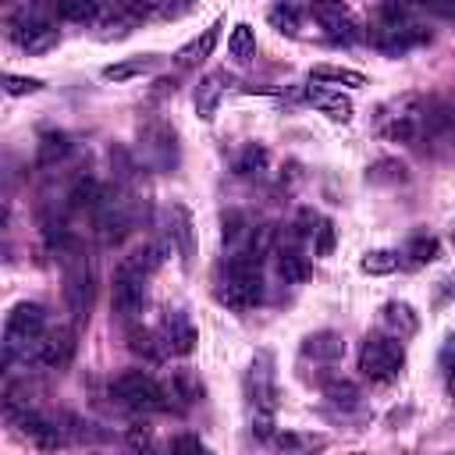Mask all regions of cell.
Segmentation results:
<instances>
[{
  "instance_id": "cell-18",
  "label": "cell",
  "mask_w": 455,
  "mask_h": 455,
  "mask_svg": "<svg viewBox=\"0 0 455 455\" xmlns=\"http://www.w3.org/2000/svg\"><path fill=\"white\" fill-rule=\"evenodd\" d=\"M313 14H316L320 28H323L334 43H348V39H355V25H352L348 14L341 11V4H313Z\"/></svg>"
},
{
  "instance_id": "cell-6",
  "label": "cell",
  "mask_w": 455,
  "mask_h": 455,
  "mask_svg": "<svg viewBox=\"0 0 455 455\" xmlns=\"http://www.w3.org/2000/svg\"><path fill=\"white\" fill-rule=\"evenodd\" d=\"M245 398L252 412H277V380H274V355L259 348L245 373Z\"/></svg>"
},
{
  "instance_id": "cell-27",
  "label": "cell",
  "mask_w": 455,
  "mask_h": 455,
  "mask_svg": "<svg viewBox=\"0 0 455 455\" xmlns=\"http://www.w3.org/2000/svg\"><path fill=\"white\" fill-rule=\"evenodd\" d=\"M68 199H71L75 210H96V206L107 199V188H103L96 178H78V181L71 185Z\"/></svg>"
},
{
  "instance_id": "cell-14",
  "label": "cell",
  "mask_w": 455,
  "mask_h": 455,
  "mask_svg": "<svg viewBox=\"0 0 455 455\" xmlns=\"http://www.w3.org/2000/svg\"><path fill=\"white\" fill-rule=\"evenodd\" d=\"M11 419L18 416V423H21V434L32 441V444H39V448H60L64 444V437H60V427L53 423V419H46L43 412H36V409H14V412H7Z\"/></svg>"
},
{
  "instance_id": "cell-23",
  "label": "cell",
  "mask_w": 455,
  "mask_h": 455,
  "mask_svg": "<svg viewBox=\"0 0 455 455\" xmlns=\"http://www.w3.org/2000/svg\"><path fill=\"white\" fill-rule=\"evenodd\" d=\"M380 320H384V327H387L391 334H398V338H409V334L419 331V316H416V309H412L409 302H387V306L380 309Z\"/></svg>"
},
{
  "instance_id": "cell-33",
  "label": "cell",
  "mask_w": 455,
  "mask_h": 455,
  "mask_svg": "<svg viewBox=\"0 0 455 455\" xmlns=\"http://www.w3.org/2000/svg\"><path fill=\"white\" fill-rule=\"evenodd\" d=\"M398 263H402V256L395 252V249H370L363 259H359V270L363 274H395L398 270Z\"/></svg>"
},
{
  "instance_id": "cell-7",
  "label": "cell",
  "mask_w": 455,
  "mask_h": 455,
  "mask_svg": "<svg viewBox=\"0 0 455 455\" xmlns=\"http://www.w3.org/2000/svg\"><path fill=\"white\" fill-rule=\"evenodd\" d=\"M139 142H142V160L156 171H171L178 164V135L167 121H149L139 128Z\"/></svg>"
},
{
  "instance_id": "cell-29",
  "label": "cell",
  "mask_w": 455,
  "mask_h": 455,
  "mask_svg": "<svg viewBox=\"0 0 455 455\" xmlns=\"http://www.w3.org/2000/svg\"><path fill=\"white\" fill-rule=\"evenodd\" d=\"M153 68H156L153 57H128V60H117V64L103 68V78L107 82H128V78H139V75H146Z\"/></svg>"
},
{
  "instance_id": "cell-40",
  "label": "cell",
  "mask_w": 455,
  "mask_h": 455,
  "mask_svg": "<svg viewBox=\"0 0 455 455\" xmlns=\"http://www.w3.org/2000/svg\"><path fill=\"white\" fill-rule=\"evenodd\" d=\"M316 224H320V213L316 210H299V217H295V238H313V231H316Z\"/></svg>"
},
{
  "instance_id": "cell-45",
  "label": "cell",
  "mask_w": 455,
  "mask_h": 455,
  "mask_svg": "<svg viewBox=\"0 0 455 455\" xmlns=\"http://www.w3.org/2000/svg\"><path fill=\"white\" fill-rule=\"evenodd\" d=\"M274 441H277V448H302V444H309V441H302V437H295V434H277Z\"/></svg>"
},
{
  "instance_id": "cell-16",
  "label": "cell",
  "mask_w": 455,
  "mask_h": 455,
  "mask_svg": "<svg viewBox=\"0 0 455 455\" xmlns=\"http://www.w3.org/2000/svg\"><path fill=\"white\" fill-rule=\"evenodd\" d=\"M341 355H345V338L338 331H316V334H306L302 338V359L334 363Z\"/></svg>"
},
{
  "instance_id": "cell-20",
  "label": "cell",
  "mask_w": 455,
  "mask_h": 455,
  "mask_svg": "<svg viewBox=\"0 0 455 455\" xmlns=\"http://www.w3.org/2000/svg\"><path fill=\"white\" fill-rule=\"evenodd\" d=\"M217 39H220V21H213L210 28H203V36H196V39H188L178 53H174V60H178V68H196V64H203L210 53H213V46H217Z\"/></svg>"
},
{
  "instance_id": "cell-32",
  "label": "cell",
  "mask_w": 455,
  "mask_h": 455,
  "mask_svg": "<svg viewBox=\"0 0 455 455\" xmlns=\"http://www.w3.org/2000/svg\"><path fill=\"white\" fill-rule=\"evenodd\" d=\"M267 21H270L281 36H299V28H302V18H299V11H295L288 0H277V4L267 11Z\"/></svg>"
},
{
  "instance_id": "cell-30",
  "label": "cell",
  "mask_w": 455,
  "mask_h": 455,
  "mask_svg": "<svg viewBox=\"0 0 455 455\" xmlns=\"http://www.w3.org/2000/svg\"><path fill=\"white\" fill-rule=\"evenodd\" d=\"M267 149L259 146V142H249L242 153H238V160H235V174L238 178H256V174H263L267 171Z\"/></svg>"
},
{
  "instance_id": "cell-10",
  "label": "cell",
  "mask_w": 455,
  "mask_h": 455,
  "mask_svg": "<svg viewBox=\"0 0 455 455\" xmlns=\"http://www.w3.org/2000/svg\"><path fill=\"white\" fill-rule=\"evenodd\" d=\"M75 348H78L75 331H71V327H57V331H46V334L36 341L32 363H39V366H46V370H64V366L75 359Z\"/></svg>"
},
{
  "instance_id": "cell-35",
  "label": "cell",
  "mask_w": 455,
  "mask_h": 455,
  "mask_svg": "<svg viewBox=\"0 0 455 455\" xmlns=\"http://www.w3.org/2000/svg\"><path fill=\"white\" fill-rule=\"evenodd\" d=\"M167 391H171V398H181V405H192L203 387H199V377H196L192 370H174Z\"/></svg>"
},
{
  "instance_id": "cell-19",
  "label": "cell",
  "mask_w": 455,
  "mask_h": 455,
  "mask_svg": "<svg viewBox=\"0 0 455 455\" xmlns=\"http://www.w3.org/2000/svg\"><path fill=\"white\" fill-rule=\"evenodd\" d=\"M306 100H309L316 110H323L331 121H348V117H352V100H348L341 89L309 85V89H306Z\"/></svg>"
},
{
  "instance_id": "cell-11",
  "label": "cell",
  "mask_w": 455,
  "mask_h": 455,
  "mask_svg": "<svg viewBox=\"0 0 455 455\" xmlns=\"http://www.w3.org/2000/svg\"><path fill=\"white\" fill-rule=\"evenodd\" d=\"M373 43H377V50H384L387 57H402V53H409L412 46L430 43V32L419 28L416 21H405V25H377Z\"/></svg>"
},
{
  "instance_id": "cell-37",
  "label": "cell",
  "mask_w": 455,
  "mask_h": 455,
  "mask_svg": "<svg viewBox=\"0 0 455 455\" xmlns=\"http://www.w3.org/2000/svg\"><path fill=\"white\" fill-rule=\"evenodd\" d=\"M437 252H441L437 238H430V235H416V238H409V245H405V252H402V256H409V263H412V267H423V263L437 259Z\"/></svg>"
},
{
  "instance_id": "cell-24",
  "label": "cell",
  "mask_w": 455,
  "mask_h": 455,
  "mask_svg": "<svg viewBox=\"0 0 455 455\" xmlns=\"http://www.w3.org/2000/svg\"><path fill=\"white\" fill-rule=\"evenodd\" d=\"M320 387H323V398H327L331 405H338V409H359V405H363L359 384H352V380H345V377H323Z\"/></svg>"
},
{
  "instance_id": "cell-1",
  "label": "cell",
  "mask_w": 455,
  "mask_h": 455,
  "mask_svg": "<svg viewBox=\"0 0 455 455\" xmlns=\"http://www.w3.org/2000/svg\"><path fill=\"white\" fill-rule=\"evenodd\" d=\"M43 334H46V309L39 302H18L4 320V366L11 370L18 355L28 359Z\"/></svg>"
},
{
  "instance_id": "cell-44",
  "label": "cell",
  "mask_w": 455,
  "mask_h": 455,
  "mask_svg": "<svg viewBox=\"0 0 455 455\" xmlns=\"http://www.w3.org/2000/svg\"><path fill=\"white\" fill-rule=\"evenodd\" d=\"M171 448H192V451H203V441H199L196 434H181V437L171 441Z\"/></svg>"
},
{
  "instance_id": "cell-38",
  "label": "cell",
  "mask_w": 455,
  "mask_h": 455,
  "mask_svg": "<svg viewBox=\"0 0 455 455\" xmlns=\"http://www.w3.org/2000/svg\"><path fill=\"white\" fill-rule=\"evenodd\" d=\"M43 82L39 78H28V75H4V92L7 96H32L39 92Z\"/></svg>"
},
{
  "instance_id": "cell-15",
  "label": "cell",
  "mask_w": 455,
  "mask_h": 455,
  "mask_svg": "<svg viewBox=\"0 0 455 455\" xmlns=\"http://www.w3.org/2000/svg\"><path fill=\"white\" fill-rule=\"evenodd\" d=\"M167 242L178 252V259L188 267L196 242H192V213L181 203H171V210H167Z\"/></svg>"
},
{
  "instance_id": "cell-13",
  "label": "cell",
  "mask_w": 455,
  "mask_h": 455,
  "mask_svg": "<svg viewBox=\"0 0 455 455\" xmlns=\"http://www.w3.org/2000/svg\"><path fill=\"white\" fill-rule=\"evenodd\" d=\"M92 274H89V267L85 263H75L71 270H68V277H64V302H68V309H71V316L82 323V320H89V309H92Z\"/></svg>"
},
{
  "instance_id": "cell-8",
  "label": "cell",
  "mask_w": 455,
  "mask_h": 455,
  "mask_svg": "<svg viewBox=\"0 0 455 455\" xmlns=\"http://www.w3.org/2000/svg\"><path fill=\"white\" fill-rule=\"evenodd\" d=\"M11 43L25 53H50L60 43V32L39 14H21L11 21Z\"/></svg>"
},
{
  "instance_id": "cell-21",
  "label": "cell",
  "mask_w": 455,
  "mask_h": 455,
  "mask_svg": "<svg viewBox=\"0 0 455 455\" xmlns=\"http://www.w3.org/2000/svg\"><path fill=\"white\" fill-rule=\"evenodd\" d=\"M224 82H228V75H224V71H213V75H206V78L196 85V114H199L203 121H213L217 103H220V96H224Z\"/></svg>"
},
{
  "instance_id": "cell-26",
  "label": "cell",
  "mask_w": 455,
  "mask_h": 455,
  "mask_svg": "<svg viewBox=\"0 0 455 455\" xmlns=\"http://www.w3.org/2000/svg\"><path fill=\"white\" fill-rule=\"evenodd\" d=\"M309 82H331V85H348V89H363L366 75L355 68H338V64H316L309 71Z\"/></svg>"
},
{
  "instance_id": "cell-2",
  "label": "cell",
  "mask_w": 455,
  "mask_h": 455,
  "mask_svg": "<svg viewBox=\"0 0 455 455\" xmlns=\"http://www.w3.org/2000/svg\"><path fill=\"white\" fill-rule=\"evenodd\" d=\"M405 366V348L398 334H370L359 345V373L373 384H391Z\"/></svg>"
},
{
  "instance_id": "cell-42",
  "label": "cell",
  "mask_w": 455,
  "mask_h": 455,
  "mask_svg": "<svg viewBox=\"0 0 455 455\" xmlns=\"http://www.w3.org/2000/svg\"><path fill=\"white\" fill-rule=\"evenodd\" d=\"M419 7H427L430 14H437L444 21H455V0H419Z\"/></svg>"
},
{
  "instance_id": "cell-31",
  "label": "cell",
  "mask_w": 455,
  "mask_h": 455,
  "mask_svg": "<svg viewBox=\"0 0 455 455\" xmlns=\"http://www.w3.org/2000/svg\"><path fill=\"white\" fill-rule=\"evenodd\" d=\"M277 274H281L288 284H299V281L309 277V263H306V256L295 252V249H277Z\"/></svg>"
},
{
  "instance_id": "cell-17",
  "label": "cell",
  "mask_w": 455,
  "mask_h": 455,
  "mask_svg": "<svg viewBox=\"0 0 455 455\" xmlns=\"http://www.w3.org/2000/svg\"><path fill=\"white\" fill-rule=\"evenodd\" d=\"M110 4L107 0H57V18L75 25H100L107 21Z\"/></svg>"
},
{
  "instance_id": "cell-36",
  "label": "cell",
  "mask_w": 455,
  "mask_h": 455,
  "mask_svg": "<svg viewBox=\"0 0 455 455\" xmlns=\"http://www.w3.org/2000/svg\"><path fill=\"white\" fill-rule=\"evenodd\" d=\"M409 174H405V164H398V160H377L370 171H366V181H373V185H402Z\"/></svg>"
},
{
  "instance_id": "cell-5",
  "label": "cell",
  "mask_w": 455,
  "mask_h": 455,
  "mask_svg": "<svg viewBox=\"0 0 455 455\" xmlns=\"http://www.w3.org/2000/svg\"><path fill=\"white\" fill-rule=\"evenodd\" d=\"M380 132L395 142H416L423 132H430V100L402 96L395 103V114H384Z\"/></svg>"
},
{
  "instance_id": "cell-12",
  "label": "cell",
  "mask_w": 455,
  "mask_h": 455,
  "mask_svg": "<svg viewBox=\"0 0 455 455\" xmlns=\"http://www.w3.org/2000/svg\"><path fill=\"white\" fill-rule=\"evenodd\" d=\"M156 338H160L167 355H188L196 348V327H192V320L181 309L164 313V320L156 327Z\"/></svg>"
},
{
  "instance_id": "cell-34",
  "label": "cell",
  "mask_w": 455,
  "mask_h": 455,
  "mask_svg": "<svg viewBox=\"0 0 455 455\" xmlns=\"http://www.w3.org/2000/svg\"><path fill=\"white\" fill-rule=\"evenodd\" d=\"M128 348H132L135 355H142L146 363H156L160 355H167L164 345H160V338L149 334V331H142V327H132V331H128Z\"/></svg>"
},
{
  "instance_id": "cell-22",
  "label": "cell",
  "mask_w": 455,
  "mask_h": 455,
  "mask_svg": "<svg viewBox=\"0 0 455 455\" xmlns=\"http://www.w3.org/2000/svg\"><path fill=\"white\" fill-rule=\"evenodd\" d=\"M160 263H164V245H160V242H142V245H139V249H132L117 267H124V270H135V274L149 277V274H156V270H160Z\"/></svg>"
},
{
  "instance_id": "cell-41",
  "label": "cell",
  "mask_w": 455,
  "mask_h": 455,
  "mask_svg": "<svg viewBox=\"0 0 455 455\" xmlns=\"http://www.w3.org/2000/svg\"><path fill=\"white\" fill-rule=\"evenodd\" d=\"M242 235H245V217L238 210L224 213V242H238Z\"/></svg>"
},
{
  "instance_id": "cell-43",
  "label": "cell",
  "mask_w": 455,
  "mask_h": 455,
  "mask_svg": "<svg viewBox=\"0 0 455 455\" xmlns=\"http://www.w3.org/2000/svg\"><path fill=\"white\" fill-rule=\"evenodd\" d=\"M437 359H441V370H444V373H448V370H455V334H448V338H444V345H441V355H437Z\"/></svg>"
},
{
  "instance_id": "cell-4",
  "label": "cell",
  "mask_w": 455,
  "mask_h": 455,
  "mask_svg": "<svg viewBox=\"0 0 455 455\" xmlns=\"http://www.w3.org/2000/svg\"><path fill=\"white\" fill-rule=\"evenodd\" d=\"M135 217H139L135 199H128V196H110V192H107V199L92 210L96 238H100L103 245H117V242H124V238L132 235V228H135Z\"/></svg>"
},
{
  "instance_id": "cell-25",
  "label": "cell",
  "mask_w": 455,
  "mask_h": 455,
  "mask_svg": "<svg viewBox=\"0 0 455 455\" xmlns=\"http://www.w3.org/2000/svg\"><path fill=\"white\" fill-rule=\"evenodd\" d=\"M71 153V139L64 132H43L36 142V164L39 167H57Z\"/></svg>"
},
{
  "instance_id": "cell-28",
  "label": "cell",
  "mask_w": 455,
  "mask_h": 455,
  "mask_svg": "<svg viewBox=\"0 0 455 455\" xmlns=\"http://www.w3.org/2000/svg\"><path fill=\"white\" fill-rule=\"evenodd\" d=\"M228 53H231L238 64H249V60L256 57V32H252V25L238 21V25L231 28V36H228Z\"/></svg>"
},
{
  "instance_id": "cell-9",
  "label": "cell",
  "mask_w": 455,
  "mask_h": 455,
  "mask_svg": "<svg viewBox=\"0 0 455 455\" xmlns=\"http://www.w3.org/2000/svg\"><path fill=\"white\" fill-rule=\"evenodd\" d=\"M110 306L121 320H135L146 306V277L135 270L117 267L114 270V284H110Z\"/></svg>"
},
{
  "instance_id": "cell-3",
  "label": "cell",
  "mask_w": 455,
  "mask_h": 455,
  "mask_svg": "<svg viewBox=\"0 0 455 455\" xmlns=\"http://www.w3.org/2000/svg\"><path fill=\"white\" fill-rule=\"evenodd\" d=\"M110 395L132 412H164L171 409V391L160 387L146 370H124L110 380Z\"/></svg>"
},
{
  "instance_id": "cell-39",
  "label": "cell",
  "mask_w": 455,
  "mask_h": 455,
  "mask_svg": "<svg viewBox=\"0 0 455 455\" xmlns=\"http://www.w3.org/2000/svg\"><path fill=\"white\" fill-rule=\"evenodd\" d=\"M334 224L327 220V217H320V224H316V231H313V252L316 256H331V249H334Z\"/></svg>"
},
{
  "instance_id": "cell-46",
  "label": "cell",
  "mask_w": 455,
  "mask_h": 455,
  "mask_svg": "<svg viewBox=\"0 0 455 455\" xmlns=\"http://www.w3.org/2000/svg\"><path fill=\"white\" fill-rule=\"evenodd\" d=\"M128 444H132V448L149 444V430H132V434H128Z\"/></svg>"
}]
</instances>
